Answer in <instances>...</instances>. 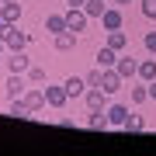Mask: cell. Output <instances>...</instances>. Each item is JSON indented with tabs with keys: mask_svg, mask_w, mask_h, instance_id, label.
<instances>
[{
	"mask_svg": "<svg viewBox=\"0 0 156 156\" xmlns=\"http://www.w3.org/2000/svg\"><path fill=\"white\" fill-rule=\"evenodd\" d=\"M87 24H90V17H87L83 7H69V11H66V28H69V31L83 35V31H87Z\"/></svg>",
	"mask_w": 156,
	"mask_h": 156,
	"instance_id": "6da1fadb",
	"label": "cell"
},
{
	"mask_svg": "<svg viewBox=\"0 0 156 156\" xmlns=\"http://www.w3.org/2000/svg\"><path fill=\"white\" fill-rule=\"evenodd\" d=\"M66 101H69V94H66L62 83H49L45 87V108H66Z\"/></svg>",
	"mask_w": 156,
	"mask_h": 156,
	"instance_id": "7a4b0ae2",
	"label": "cell"
},
{
	"mask_svg": "<svg viewBox=\"0 0 156 156\" xmlns=\"http://www.w3.org/2000/svg\"><path fill=\"white\" fill-rule=\"evenodd\" d=\"M4 42H7V49L17 52V49H28V31H21L17 24H11V31L4 35Z\"/></svg>",
	"mask_w": 156,
	"mask_h": 156,
	"instance_id": "3957f363",
	"label": "cell"
},
{
	"mask_svg": "<svg viewBox=\"0 0 156 156\" xmlns=\"http://www.w3.org/2000/svg\"><path fill=\"white\" fill-rule=\"evenodd\" d=\"M115 69L122 73V80H135V76H139V62H135L132 56H122V52H118V62H115Z\"/></svg>",
	"mask_w": 156,
	"mask_h": 156,
	"instance_id": "277c9868",
	"label": "cell"
},
{
	"mask_svg": "<svg viewBox=\"0 0 156 156\" xmlns=\"http://www.w3.org/2000/svg\"><path fill=\"white\" fill-rule=\"evenodd\" d=\"M122 83H125V80H122V73H118L115 66H111V69H104V83H101V90H104L108 97L118 94V90H122Z\"/></svg>",
	"mask_w": 156,
	"mask_h": 156,
	"instance_id": "5b68a950",
	"label": "cell"
},
{
	"mask_svg": "<svg viewBox=\"0 0 156 156\" xmlns=\"http://www.w3.org/2000/svg\"><path fill=\"white\" fill-rule=\"evenodd\" d=\"M52 45H56V52H73L76 49V31H59V35H52Z\"/></svg>",
	"mask_w": 156,
	"mask_h": 156,
	"instance_id": "8992f818",
	"label": "cell"
},
{
	"mask_svg": "<svg viewBox=\"0 0 156 156\" xmlns=\"http://www.w3.org/2000/svg\"><path fill=\"white\" fill-rule=\"evenodd\" d=\"M104 90L101 87H87V94H83V101H87V111H104Z\"/></svg>",
	"mask_w": 156,
	"mask_h": 156,
	"instance_id": "52a82bcc",
	"label": "cell"
},
{
	"mask_svg": "<svg viewBox=\"0 0 156 156\" xmlns=\"http://www.w3.org/2000/svg\"><path fill=\"white\" fill-rule=\"evenodd\" d=\"M28 66H31V59H28L24 49L11 52V59H7V69H11V73H28Z\"/></svg>",
	"mask_w": 156,
	"mask_h": 156,
	"instance_id": "ba28073f",
	"label": "cell"
},
{
	"mask_svg": "<svg viewBox=\"0 0 156 156\" xmlns=\"http://www.w3.org/2000/svg\"><path fill=\"white\" fill-rule=\"evenodd\" d=\"M24 90H28V83H24V73H11V80H7V97L17 101V97H24Z\"/></svg>",
	"mask_w": 156,
	"mask_h": 156,
	"instance_id": "9c48e42d",
	"label": "cell"
},
{
	"mask_svg": "<svg viewBox=\"0 0 156 156\" xmlns=\"http://www.w3.org/2000/svg\"><path fill=\"white\" fill-rule=\"evenodd\" d=\"M24 104H28L31 111H42V108H45V90H42L38 83L28 87V90H24Z\"/></svg>",
	"mask_w": 156,
	"mask_h": 156,
	"instance_id": "30bf717a",
	"label": "cell"
},
{
	"mask_svg": "<svg viewBox=\"0 0 156 156\" xmlns=\"http://www.w3.org/2000/svg\"><path fill=\"white\" fill-rule=\"evenodd\" d=\"M101 24H104V31H115V28H122V24H125V17H122L118 7H108V11L101 14Z\"/></svg>",
	"mask_w": 156,
	"mask_h": 156,
	"instance_id": "8fae6325",
	"label": "cell"
},
{
	"mask_svg": "<svg viewBox=\"0 0 156 156\" xmlns=\"http://www.w3.org/2000/svg\"><path fill=\"white\" fill-rule=\"evenodd\" d=\"M62 87H66L69 101H73V97H83V94H87V76H66V83H62Z\"/></svg>",
	"mask_w": 156,
	"mask_h": 156,
	"instance_id": "7c38bea8",
	"label": "cell"
},
{
	"mask_svg": "<svg viewBox=\"0 0 156 156\" xmlns=\"http://www.w3.org/2000/svg\"><path fill=\"white\" fill-rule=\"evenodd\" d=\"M94 59H97V66H101V69H111V66H115V62H118V52L111 49V45H101V49H97V56H94Z\"/></svg>",
	"mask_w": 156,
	"mask_h": 156,
	"instance_id": "4fadbf2b",
	"label": "cell"
},
{
	"mask_svg": "<svg viewBox=\"0 0 156 156\" xmlns=\"http://www.w3.org/2000/svg\"><path fill=\"white\" fill-rule=\"evenodd\" d=\"M87 125L94 128V132H108V128H111V118H108V108H104V111H90Z\"/></svg>",
	"mask_w": 156,
	"mask_h": 156,
	"instance_id": "5bb4252c",
	"label": "cell"
},
{
	"mask_svg": "<svg viewBox=\"0 0 156 156\" xmlns=\"http://www.w3.org/2000/svg\"><path fill=\"white\" fill-rule=\"evenodd\" d=\"M104 45H111L115 52H125V49H128V35H125L122 28H115V31H108V38H104Z\"/></svg>",
	"mask_w": 156,
	"mask_h": 156,
	"instance_id": "9a60e30c",
	"label": "cell"
},
{
	"mask_svg": "<svg viewBox=\"0 0 156 156\" xmlns=\"http://www.w3.org/2000/svg\"><path fill=\"white\" fill-rule=\"evenodd\" d=\"M0 14H4L11 24H17L21 21V4H17V0H0Z\"/></svg>",
	"mask_w": 156,
	"mask_h": 156,
	"instance_id": "2e32d148",
	"label": "cell"
},
{
	"mask_svg": "<svg viewBox=\"0 0 156 156\" xmlns=\"http://www.w3.org/2000/svg\"><path fill=\"white\" fill-rule=\"evenodd\" d=\"M45 31H49V35L66 31V14H49V17H45Z\"/></svg>",
	"mask_w": 156,
	"mask_h": 156,
	"instance_id": "e0dca14e",
	"label": "cell"
},
{
	"mask_svg": "<svg viewBox=\"0 0 156 156\" xmlns=\"http://www.w3.org/2000/svg\"><path fill=\"white\" fill-rule=\"evenodd\" d=\"M83 11H87V17H90V21H94V17L101 21V14L108 11V0H87V4H83Z\"/></svg>",
	"mask_w": 156,
	"mask_h": 156,
	"instance_id": "ac0fdd59",
	"label": "cell"
},
{
	"mask_svg": "<svg viewBox=\"0 0 156 156\" xmlns=\"http://www.w3.org/2000/svg\"><path fill=\"white\" fill-rule=\"evenodd\" d=\"M7 115H11V118H21V122H24V118H31L35 111H31L28 104H24V97H17L14 104H11V111H7Z\"/></svg>",
	"mask_w": 156,
	"mask_h": 156,
	"instance_id": "d6986e66",
	"label": "cell"
},
{
	"mask_svg": "<svg viewBox=\"0 0 156 156\" xmlns=\"http://www.w3.org/2000/svg\"><path fill=\"white\" fill-rule=\"evenodd\" d=\"M139 80H142V83L156 80V59H142L139 62Z\"/></svg>",
	"mask_w": 156,
	"mask_h": 156,
	"instance_id": "ffe728a7",
	"label": "cell"
},
{
	"mask_svg": "<svg viewBox=\"0 0 156 156\" xmlns=\"http://www.w3.org/2000/svg\"><path fill=\"white\" fill-rule=\"evenodd\" d=\"M108 118H111V125H125L128 108H125V104H111V108H108Z\"/></svg>",
	"mask_w": 156,
	"mask_h": 156,
	"instance_id": "44dd1931",
	"label": "cell"
},
{
	"mask_svg": "<svg viewBox=\"0 0 156 156\" xmlns=\"http://www.w3.org/2000/svg\"><path fill=\"white\" fill-rule=\"evenodd\" d=\"M24 76H28V83H45V80H49V73H45L42 66H28V73H24Z\"/></svg>",
	"mask_w": 156,
	"mask_h": 156,
	"instance_id": "7402d4cb",
	"label": "cell"
},
{
	"mask_svg": "<svg viewBox=\"0 0 156 156\" xmlns=\"http://www.w3.org/2000/svg\"><path fill=\"white\" fill-rule=\"evenodd\" d=\"M125 132H142V128H146V122H142V118L139 115H132V111H128V118H125Z\"/></svg>",
	"mask_w": 156,
	"mask_h": 156,
	"instance_id": "603a6c76",
	"label": "cell"
},
{
	"mask_svg": "<svg viewBox=\"0 0 156 156\" xmlns=\"http://www.w3.org/2000/svg\"><path fill=\"white\" fill-rule=\"evenodd\" d=\"M128 90H132V104H146V101H149L146 83H135V87H128Z\"/></svg>",
	"mask_w": 156,
	"mask_h": 156,
	"instance_id": "cb8c5ba5",
	"label": "cell"
},
{
	"mask_svg": "<svg viewBox=\"0 0 156 156\" xmlns=\"http://www.w3.org/2000/svg\"><path fill=\"white\" fill-rule=\"evenodd\" d=\"M139 11H142V17L156 21V0H139Z\"/></svg>",
	"mask_w": 156,
	"mask_h": 156,
	"instance_id": "d4e9b609",
	"label": "cell"
},
{
	"mask_svg": "<svg viewBox=\"0 0 156 156\" xmlns=\"http://www.w3.org/2000/svg\"><path fill=\"white\" fill-rule=\"evenodd\" d=\"M101 83H104V69L97 66V69H90V73H87V87H101Z\"/></svg>",
	"mask_w": 156,
	"mask_h": 156,
	"instance_id": "484cf974",
	"label": "cell"
},
{
	"mask_svg": "<svg viewBox=\"0 0 156 156\" xmlns=\"http://www.w3.org/2000/svg\"><path fill=\"white\" fill-rule=\"evenodd\" d=\"M142 45H146V52H149V56H156V31H146Z\"/></svg>",
	"mask_w": 156,
	"mask_h": 156,
	"instance_id": "4316f807",
	"label": "cell"
},
{
	"mask_svg": "<svg viewBox=\"0 0 156 156\" xmlns=\"http://www.w3.org/2000/svg\"><path fill=\"white\" fill-rule=\"evenodd\" d=\"M7 31H11V21H7L4 14H0V35H7Z\"/></svg>",
	"mask_w": 156,
	"mask_h": 156,
	"instance_id": "83f0119b",
	"label": "cell"
},
{
	"mask_svg": "<svg viewBox=\"0 0 156 156\" xmlns=\"http://www.w3.org/2000/svg\"><path fill=\"white\" fill-rule=\"evenodd\" d=\"M146 90H149V101H156V80H149V83H146Z\"/></svg>",
	"mask_w": 156,
	"mask_h": 156,
	"instance_id": "f1b7e54d",
	"label": "cell"
},
{
	"mask_svg": "<svg viewBox=\"0 0 156 156\" xmlns=\"http://www.w3.org/2000/svg\"><path fill=\"white\" fill-rule=\"evenodd\" d=\"M115 4H132V0H115Z\"/></svg>",
	"mask_w": 156,
	"mask_h": 156,
	"instance_id": "f546056e",
	"label": "cell"
},
{
	"mask_svg": "<svg viewBox=\"0 0 156 156\" xmlns=\"http://www.w3.org/2000/svg\"><path fill=\"white\" fill-rule=\"evenodd\" d=\"M0 66H4V62H0Z\"/></svg>",
	"mask_w": 156,
	"mask_h": 156,
	"instance_id": "4dcf8cb0",
	"label": "cell"
}]
</instances>
